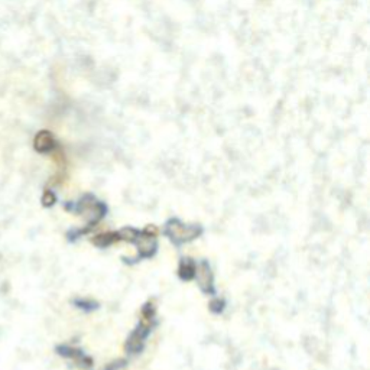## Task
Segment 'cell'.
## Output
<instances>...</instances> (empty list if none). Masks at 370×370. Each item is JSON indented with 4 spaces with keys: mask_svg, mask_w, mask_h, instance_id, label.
Wrapping results in <instances>:
<instances>
[{
    "mask_svg": "<svg viewBox=\"0 0 370 370\" xmlns=\"http://www.w3.org/2000/svg\"><path fill=\"white\" fill-rule=\"evenodd\" d=\"M165 233L171 240L179 244V243H187V241L197 239L203 233V230L198 225L184 224L179 220H171L166 224Z\"/></svg>",
    "mask_w": 370,
    "mask_h": 370,
    "instance_id": "1",
    "label": "cell"
},
{
    "mask_svg": "<svg viewBox=\"0 0 370 370\" xmlns=\"http://www.w3.org/2000/svg\"><path fill=\"white\" fill-rule=\"evenodd\" d=\"M78 209L82 214L88 216V222L93 224L97 223L106 213V207L103 204H100L98 201H96L94 197H91V195H87L81 200Z\"/></svg>",
    "mask_w": 370,
    "mask_h": 370,
    "instance_id": "2",
    "label": "cell"
},
{
    "mask_svg": "<svg viewBox=\"0 0 370 370\" xmlns=\"http://www.w3.org/2000/svg\"><path fill=\"white\" fill-rule=\"evenodd\" d=\"M194 278H197L200 288L204 292H213V275H211V271H210V266L206 262L197 265Z\"/></svg>",
    "mask_w": 370,
    "mask_h": 370,
    "instance_id": "3",
    "label": "cell"
},
{
    "mask_svg": "<svg viewBox=\"0 0 370 370\" xmlns=\"http://www.w3.org/2000/svg\"><path fill=\"white\" fill-rule=\"evenodd\" d=\"M195 269H197V265L194 263V260L191 259H184L179 265V275L182 279H193L194 275H195Z\"/></svg>",
    "mask_w": 370,
    "mask_h": 370,
    "instance_id": "4",
    "label": "cell"
},
{
    "mask_svg": "<svg viewBox=\"0 0 370 370\" xmlns=\"http://www.w3.org/2000/svg\"><path fill=\"white\" fill-rule=\"evenodd\" d=\"M117 240H119L117 234L104 233V234H98V236H96V237L93 239V243H94L96 246H100V247H107V246H110L112 243H114V241Z\"/></svg>",
    "mask_w": 370,
    "mask_h": 370,
    "instance_id": "5",
    "label": "cell"
},
{
    "mask_svg": "<svg viewBox=\"0 0 370 370\" xmlns=\"http://www.w3.org/2000/svg\"><path fill=\"white\" fill-rule=\"evenodd\" d=\"M35 146H36L38 150H42V152H44V150H48V149H51V146H52V139L49 138V135L42 133V135H39V136L36 138Z\"/></svg>",
    "mask_w": 370,
    "mask_h": 370,
    "instance_id": "6",
    "label": "cell"
},
{
    "mask_svg": "<svg viewBox=\"0 0 370 370\" xmlns=\"http://www.w3.org/2000/svg\"><path fill=\"white\" fill-rule=\"evenodd\" d=\"M42 203H44V206H47V207L52 206V204L55 203V195H54V193L47 190V191L44 193V197H42Z\"/></svg>",
    "mask_w": 370,
    "mask_h": 370,
    "instance_id": "7",
    "label": "cell"
}]
</instances>
